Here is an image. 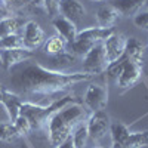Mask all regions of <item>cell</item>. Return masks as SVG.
<instances>
[{"mask_svg":"<svg viewBox=\"0 0 148 148\" xmlns=\"http://www.w3.org/2000/svg\"><path fill=\"white\" fill-rule=\"evenodd\" d=\"M126 37L123 34H111L107 40L102 42L104 49H105V55H107V61H108V65L117 62L120 58H123L126 51Z\"/></svg>","mask_w":148,"mask_h":148,"instance_id":"ba28073f","label":"cell"},{"mask_svg":"<svg viewBox=\"0 0 148 148\" xmlns=\"http://www.w3.org/2000/svg\"><path fill=\"white\" fill-rule=\"evenodd\" d=\"M21 138L19 132L16 130L14 123H0V141L10 144Z\"/></svg>","mask_w":148,"mask_h":148,"instance_id":"7402d4cb","label":"cell"},{"mask_svg":"<svg viewBox=\"0 0 148 148\" xmlns=\"http://www.w3.org/2000/svg\"><path fill=\"white\" fill-rule=\"evenodd\" d=\"M10 71V86L16 92L43 98H52L59 93H64L77 83L95 77L84 71L68 73L62 70H52L37 62L27 64V61L12 68Z\"/></svg>","mask_w":148,"mask_h":148,"instance_id":"6da1fadb","label":"cell"},{"mask_svg":"<svg viewBox=\"0 0 148 148\" xmlns=\"http://www.w3.org/2000/svg\"><path fill=\"white\" fill-rule=\"evenodd\" d=\"M84 105L88 107L92 113L93 111L104 110L108 104V89L102 84H90L84 93Z\"/></svg>","mask_w":148,"mask_h":148,"instance_id":"52a82bcc","label":"cell"},{"mask_svg":"<svg viewBox=\"0 0 148 148\" xmlns=\"http://www.w3.org/2000/svg\"><path fill=\"white\" fill-rule=\"evenodd\" d=\"M92 2H105V0H92Z\"/></svg>","mask_w":148,"mask_h":148,"instance_id":"1f68e13d","label":"cell"},{"mask_svg":"<svg viewBox=\"0 0 148 148\" xmlns=\"http://www.w3.org/2000/svg\"><path fill=\"white\" fill-rule=\"evenodd\" d=\"M71 144H73V148H84L86 147V142L89 139V132H88V126L86 123L82 121L79 125L71 130Z\"/></svg>","mask_w":148,"mask_h":148,"instance_id":"d6986e66","label":"cell"},{"mask_svg":"<svg viewBox=\"0 0 148 148\" xmlns=\"http://www.w3.org/2000/svg\"><path fill=\"white\" fill-rule=\"evenodd\" d=\"M120 14L111 6H101L99 9L96 10V22H98V27H102V28H113V25L119 21Z\"/></svg>","mask_w":148,"mask_h":148,"instance_id":"5bb4252c","label":"cell"},{"mask_svg":"<svg viewBox=\"0 0 148 148\" xmlns=\"http://www.w3.org/2000/svg\"><path fill=\"white\" fill-rule=\"evenodd\" d=\"M21 24H22V21H19L15 16H8V18L2 19L0 21V39L5 36H9V34H15L19 30Z\"/></svg>","mask_w":148,"mask_h":148,"instance_id":"603a6c76","label":"cell"},{"mask_svg":"<svg viewBox=\"0 0 148 148\" xmlns=\"http://www.w3.org/2000/svg\"><path fill=\"white\" fill-rule=\"evenodd\" d=\"M19 148H30V145H28L27 142H24V144H21V145H19Z\"/></svg>","mask_w":148,"mask_h":148,"instance_id":"4dcf8cb0","label":"cell"},{"mask_svg":"<svg viewBox=\"0 0 148 148\" xmlns=\"http://www.w3.org/2000/svg\"><path fill=\"white\" fill-rule=\"evenodd\" d=\"M108 68V61L105 55V49L102 42L96 43L90 51L83 56V71L92 74V76H98L107 71Z\"/></svg>","mask_w":148,"mask_h":148,"instance_id":"277c9868","label":"cell"},{"mask_svg":"<svg viewBox=\"0 0 148 148\" xmlns=\"http://www.w3.org/2000/svg\"><path fill=\"white\" fill-rule=\"evenodd\" d=\"M14 125H15V127H16V130L19 132L21 136H27V135L33 130V126H31L30 120L24 116V114H19V116L14 120Z\"/></svg>","mask_w":148,"mask_h":148,"instance_id":"484cf974","label":"cell"},{"mask_svg":"<svg viewBox=\"0 0 148 148\" xmlns=\"http://www.w3.org/2000/svg\"><path fill=\"white\" fill-rule=\"evenodd\" d=\"M53 27L56 30V34H59L61 37H64L67 40V43H73L77 37V27L76 24L65 19L64 16H58L53 19Z\"/></svg>","mask_w":148,"mask_h":148,"instance_id":"4fadbf2b","label":"cell"},{"mask_svg":"<svg viewBox=\"0 0 148 148\" xmlns=\"http://www.w3.org/2000/svg\"><path fill=\"white\" fill-rule=\"evenodd\" d=\"M110 133H111V141H113L111 148H123L130 133V129L126 125H123L121 121H111Z\"/></svg>","mask_w":148,"mask_h":148,"instance_id":"2e32d148","label":"cell"},{"mask_svg":"<svg viewBox=\"0 0 148 148\" xmlns=\"http://www.w3.org/2000/svg\"><path fill=\"white\" fill-rule=\"evenodd\" d=\"M98 148H107V147H98Z\"/></svg>","mask_w":148,"mask_h":148,"instance_id":"d6a6232c","label":"cell"},{"mask_svg":"<svg viewBox=\"0 0 148 148\" xmlns=\"http://www.w3.org/2000/svg\"><path fill=\"white\" fill-rule=\"evenodd\" d=\"M24 101L21 99V96L16 92H12L9 89H6L5 86L0 83V104L3 105V108L6 110L9 120L14 123V120L19 116V108L21 104Z\"/></svg>","mask_w":148,"mask_h":148,"instance_id":"8fae6325","label":"cell"},{"mask_svg":"<svg viewBox=\"0 0 148 148\" xmlns=\"http://www.w3.org/2000/svg\"><path fill=\"white\" fill-rule=\"evenodd\" d=\"M88 120V111L79 102H71L58 110L47 119L45 129L51 148H56L71 136V130L79 123Z\"/></svg>","mask_w":148,"mask_h":148,"instance_id":"7a4b0ae2","label":"cell"},{"mask_svg":"<svg viewBox=\"0 0 148 148\" xmlns=\"http://www.w3.org/2000/svg\"><path fill=\"white\" fill-rule=\"evenodd\" d=\"M148 145V130L130 132L123 148H142Z\"/></svg>","mask_w":148,"mask_h":148,"instance_id":"44dd1931","label":"cell"},{"mask_svg":"<svg viewBox=\"0 0 148 148\" xmlns=\"http://www.w3.org/2000/svg\"><path fill=\"white\" fill-rule=\"evenodd\" d=\"M65 47H67V40L64 37H61L59 34H55L52 37H49L45 43V52L49 55H61L65 52Z\"/></svg>","mask_w":148,"mask_h":148,"instance_id":"ffe728a7","label":"cell"},{"mask_svg":"<svg viewBox=\"0 0 148 148\" xmlns=\"http://www.w3.org/2000/svg\"><path fill=\"white\" fill-rule=\"evenodd\" d=\"M9 16V10H8V3L6 2H0V21Z\"/></svg>","mask_w":148,"mask_h":148,"instance_id":"f1b7e54d","label":"cell"},{"mask_svg":"<svg viewBox=\"0 0 148 148\" xmlns=\"http://www.w3.org/2000/svg\"><path fill=\"white\" fill-rule=\"evenodd\" d=\"M0 67H2V64H0Z\"/></svg>","mask_w":148,"mask_h":148,"instance_id":"e575fe53","label":"cell"},{"mask_svg":"<svg viewBox=\"0 0 148 148\" xmlns=\"http://www.w3.org/2000/svg\"><path fill=\"white\" fill-rule=\"evenodd\" d=\"M71 102H79L76 98H73L70 95L64 98H58V99L52 101L49 105H40V104H34V102H22L19 108V114H24L31 123L33 130L36 129H42L45 127L47 119L51 117L53 113H56L58 110L65 107L67 104Z\"/></svg>","mask_w":148,"mask_h":148,"instance_id":"3957f363","label":"cell"},{"mask_svg":"<svg viewBox=\"0 0 148 148\" xmlns=\"http://www.w3.org/2000/svg\"><path fill=\"white\" fill-rule=\"evenodd\" d=\"M33 56L31 51L27 49H0V64L5 70H12L16 65L25 62Z\"/></svg>","mask_w":148,"mask_h":148,"instance_id":"30bf717a","label":"cell"},{"mask_svg":"<svg viewBox=\"0 0 148 148\" xmlns=\"http://www.w3.org/2000/svg\"><path fill=\"white\" fill-rule=\"evenodd\" d=\"M133 24H135L138 28L148 31V10L138 12V14L135 15V18H133Z\"/></svg>","mask_w":148,"mask_h":148,"instance_id":"4316f807","label":"cell"},{"mask_svg":"<svg viewBox=\"0 0 148 148\" xmlns=\"http://www.w3.org/2000/svg\"><path fill=\"white\" fill-rule=\"evenodd\" d=\"M111 34H114V28H102V27H89L77 33V37L80 39H88L95 43H101L107 40Z\"/></svg>","mask_w":148,"mask_h":148,"instance_id":"e0dca14e","label":"cell"},{"mask_svg":"<svg viewBox=\"0 0 148 148\" xmlns=\"http://www.w3.org/2000/svg\"><path fill=\"white\" fill-rule=\"evenodd\" d=\"M22 42H24V49H27V51H34L45 43V31L39 22L27 21L24 24Z\"/></svg>","mask_w":148,"mask_h":148,"instance_id":"9c48e42d","label":"cell"},{"mask_svg":"<svg viewBox=\"0 0 148 148\" xmlns=\"http://www.w3.org/2000/svg\"><path fill=\"white\" fill-rule=\"evenodd\" d=\"M145 3L147 0H111V6L119 12L120 16L135 15Z\"/></svg>","mask_w":148,"mask_h":148,"instance_id":"9a60e30c","label":"cell"},{"mask_svg":"<svg viewBox=\"0 0 148 148\" xmlns=\"http://www.w3.org/2000/svg\"><path fill=\"white\" fill-rule=\"evenodd\" d=\"M144 53H145V46L141 40L135 39V37H130V39L126 40V51L125 55L133 61L136 64L142 65V59H144Z\"/></svg>","mask_w":148,"mask_h":148,"instance_id":"ac0fdd59","label":"cell"},{"mask_svg":"<svg viewBox=\"0 0 148 148\" xmlns=\"http://www.w3.org/2000/svg\"><path fill=\"white\" fill-rule=\"evenodd\" d=\"M145 5H147V6H148V0H147V3H145Z\"/></svg>","mask_w":148,"mask_h":148,"instance_id":"836d02e7","label":"cell"},{"mask_svg":"<svg viewBox=\"0 0 148 148\" xmlns=\"http://www.w3.org/2000/svg\"><path fill=\"white\" fill-rule=\"evenodd\" d=\"M59 2H61V0H43V3H45V6H46V9H47V12H49V15H51V16H53L55 12L58 10Z\"/></svg>","mask_w":148,"mask_h":148,"instance_id":"83f0119b","label":"cell"},{"mask_svg":"<svg viewBox=\"0 0 148 148\" xmlns=\"http://www.w3.org/2000/svg\"><path fill=\"white\" fill-rule=\"evenodd\" d=\"M141 76H142L141 64L133 62V61H130L127 56H125L121 71L117 77V86L120 89H129L139 82Z\"/></svg>","mask_w":148,"mask_h":148,"instance_id":"8992f818","label":"cell"},{"mask_svg":"<svg viewBox=\"0 0 148 148\" xmlns=\"http://www.w3.org/2000/svg\"><path fill=\"white\" fill-rule=\"evenodd\" d=\"M21 47H24V42L22 36H19L18 33L5 36L0 39V49H21Z\"/></svg>","mask_w":148,"mask_h":148,"instance_id":"d4e9b609","label":"cell"},{"mask_svg":"<svg viewBox=\"0 0 148 148\" xmlns=\"http://www.w3.org/2000/svg\"><path fill=\"white\" fill-rule=\"evenodd\" d=\"M70 45H71V51H73L74 55L84 56L96 43L92 42V40H88V39H80V37H76V40H74L73 43H70Z\"/></svg>","mask_w":148,"mask_h":148,"instance_id":"cb8c5ba5","label":"cell"},{"mask_svg":"<svg viewBox=\"0 0 148 148\" xmlns=\"http://www.w3.org/2000/svg\"><path fill=\"white\" fill-rule=\"evenodd\" d=\"M110 125H111L110 116L104 110L93 111V113L88 117V120H86L89 138H92L93 141H101L107 135V132L110 130Z\"/></svg>","mask_w":148,"mask_h":148,"instance_id":"5b68a950","label":"cell"},{"mask_svg":"<svg viewBox=\"0 0 148 148\" xmlns=\"http://www.w3.org/2000/svg\"><path fill=\"white\" fill-rule=\"evenodd\" d=\"M56 148H73V144H71V139L68 138L65 142H62L59 147H56Z\"/></svg>","mask_w":148,"mask_h":148,"instance_id":"f546056e","label":"cell"},{"mask_svg":"<svg viewBox=\"0 0 148 148\" xmlns=\"http://www.w3.org/2000/svg\"><path fill=\"white\" fill-rule=\"evenodd\" d=\"M58 10L65 19L74 24H79L86 15V9L79 0H61Z\"/></svg>","mask_w":148,"mask_h":148,"instance_id":"7c38bea8","label":"cell"}]
</instances>
